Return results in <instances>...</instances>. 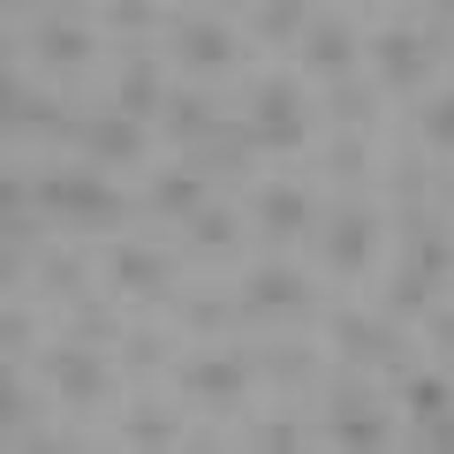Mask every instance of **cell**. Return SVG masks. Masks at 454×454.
Returning a JSON list of instances; mask_svg holds the SVG:
<instances>
[{
    "mask_svg": "<svg viewBox=\"0 0 454 454\" xmlns=\"http://www.w3.org/2000/svg\"><path fill=\"white\" fill-rule=\"evenodd\" d=\"M38 372H46V394L61 409H98L114 394V372H106V348H83V340H53L46 356H38Z\"/></svg>",
    "mask_w": 454,
    "mask_h": 454,
    "instance_id": "6da1fadb",
    "label": "cell"
},
{
    "mask_svg": "<svg viewBox=\"0 0 454 454\" xmlns=\"http://www.w3.org/2000/svg\"><path fill=\"white\" fill-rule=\"evenodd\" d=\"M38 205H46L53 227H98L114 212V190H106V167H91V175H46L38 182Z\"/></svg>",
    "mask_w": 454,
    "mask_h": 454,
    "instance_id": "7a4b0ae2",
    "label": "cell"
},
{
    "mask_svg": "<svg viewBox=\"0 0 454 454\" xmlns=\"http://www.w3.org/2000/svg\"><path fill=\"white\" fill-rule=\"evenodd\" d=\"M235 303H243L250 318H280V310H288V318H303V310L318 303V288H310V273H295V265H258V273L243 280V295H235Z\"/></svg>",
    "mask_w": 454,
    "mask_h": 454,
    "instance_id": "3957f363",
    "label": "cell"
},
{
    "mask_svg": "<svg viewBox=\"0 0 454 454\" xmlns=\"http://www.w3.org/2000/svg\"><path fill=\"white\" fill-rule=\"evenodd\" d=\"M250 129H258L265 145H303V129H310L303 83H288V76H265V83H258V106H250Z\"/></svg>",
    "mask_w": 454,
    "mask_h": 454,
    "instance_id": "277c9868",
    "label": "cell"
},
{
    "mask_svg": "<svg viewBox=\"0 0 454 454\" xmlns=\"http://www.w3.org/2000/svg\"><path fill=\"white\" fill-rule=\"evenodd\" d=\"M318 250H325V265H333V273H364V265H372V250H379V212L356 205V212L318 220Z\"/></svg>",
    "mask_w": 454,
    "mask_h": 454,
    "instance_id": "5b68a950",
    "label": "cell"
},
{
    "mask_svg": "<svg viewBox=\"0 0 454 454\" xmlns=\"http://www.w3.org/2000/svg\"><path fill=\"white\" fill-rule=\"evenodd\" d=\"M106 273L121 280V288H129L137 303H167V295H175V265H167V250L114 243V250H106Z\"/></svg>",
    "mask_w": 454,
    "mask_h": 454,
    "instance_id": "8992f818",
    "label": "cell"
},
{
    "mask_svg": "<svg viewBox=\"0 0 454 454\" xmlns=\"http://www.w3.org/2000/svg\"><path fill=\"white\" fill-rule=\"evenodd\" d=\"M258 227L273 243H295V235H318V205H310L303 182H265L258 197Z\"/></svg>",
    "mask_w": 454,
    "mask_h": 454,
    "instance_id": "52a82bcc",
    "label": "cell"
},
{
    "mask_svg": "<svg viewBox=\"0 0 454 454\" xmlns=\"http://www.w3.org/2000/svg\"><path fill=\"white\" fill-rule=\"evenodd\" d=\"M175 61L190 68V76H220V68L243 61V46H235L227 23H182V31H175Z\"/></svg>",
    "mask_w": 454,
    "mask_h": 454,
    "instance_id": "ba28073f",
    "label": "cell"
},
{
    "mask_svg": "<svg viewBox=\"0 0 454 454\" xmlns=\"http://www.w3.org/2000/svg\"><path fill=\"white\" fill-rule=\"evenodd\" d=\"M23 61H38V68H91L98 46H91L83 23H38L31 46H23Z\"/></svg>",
    "mask_w": 454,
    "mask_h": 454,
    "instance_id": "9c48e42d",
    "label": "cell"
},
{
    "mask_svg": "<svg viewBox=\"0 0 454 454\" xmlns=\"http://www.w3.org/2000/svg\"><path fill=\"white\" fill-rule=\"evenodd\" d=\"M356 68V31H340V23H318L310 31V68Z\"/></svg>",
    "mask_w": 454,
    "mask_h": 454,
    "instance_id": "30bf717a",
    "label": "cell"
},
{
    "mask_svg": "<svg viewBox=\"0 0 454 454\" xmlns=\"http://www.w3.org/2000/svg\"><path fill=\"white\" fill-rule=\"evenodd\" d=\"M333 409H340V417H333V432H348V439H387V424L372 417V409H379L372 394H340Z\"/></svg>",
    "mask_w": 454,
    "mask_h": 454,
    "instance_id": "8fae6325",
    "label": "cell"
},
{
    "mask_svg": "<svg viewBox=\"0 0 454 454\" xmlns=\"http://www.w3.org/2000/svg\"><path fill=\"white\" fill-rule=\"evenodd\" d=\"M137 145H145V137H137L129 121H98V129H91V152H98V160H121V167H129Z\"/></svg>",
    "mask_w": 454,
    "mask_h": 454,
    "instance_id": "7c38bea8",
    "label": "cell"
},
{
    "mask_svg": "<svg viewBox=\"0 0 454 454\" xmlns=\"http://www.w3.org/2000/svg\"><path fill=\"white\" fill-rule=\"evenodd\" d=\"M372 61L387 68V83H402L409 68H424V53H417V38H402V31H394V38H379V53H372Z\"/></svg>",
    "mask_w": 454,
    "mask_h": 454,
    "instance_id": "4fadbf2b",
    "label": "cell"
},
{
    "mask_svg": "<svg viewBox=\"0 0 454 454\" xmlns=\"http://www.w3.org/2000/svg\"><path fill=\"white\" fill-rule=\"evenodd\" d=\"M190 227H197L190 243H205V250H220V243H227V250H235V243H243V220H235V212H197V220H190Z\"/></svg>",
    "mask_w": 454,
    "mask_h": 454,
    "instance_id": "5bb4252c",
    "label": "cell"
},
{
    "mask_svg": "<svg viewBox=\"0 0 454 454\" xmlns=\"http://www.w3.org/2000/svg\"><path fill=\"white\" fill-rule=\"evenodd\" d=\"M280 23L295 31V23H303V0H265V31H280Z\"/></svg>",
    "mask_w": 454,
    "mask_h": 454,
    "instance_id": "9a60e30c",
    "label": "cell"
}]
</instances>
